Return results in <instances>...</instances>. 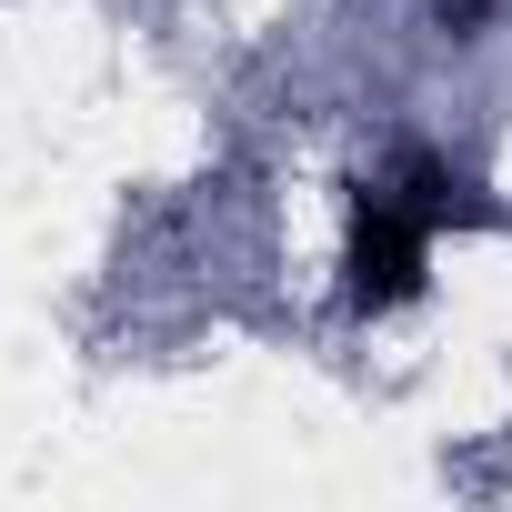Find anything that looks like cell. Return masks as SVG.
Returning a JSON list of instances; mask_svg holds the SVG:
<instances>
[{"label": "cell", "mask_w": 512, "mask_h": 512, "mask_svg": "<svg viewBox=\"0 0 512 512\" xmlns=\"http://www.w3.org/2000/svg\"><path fill=\"white\" fill-rule=\"evenodd\" d=\"M422 262H432V231L392 191H362L352 231H342V292H352V312H402L422 292Z\"/></svg>", "instance_id": "cell-1"}, {"label": "cell", "mask_w": 512, "mask_h": 512, "mask_svg": "<svg viewBox=\"0 0 512 512\" xmlns=\"http://www.w3.org/2000/svg\"><path fill=\"white\" fill-rule=\"evenodd\" d=\"M382 191H392V201H402V211H412L422 231H452V221H492L482 201H462V181H452V161H432V151H402Z\"/></svg>", "instance_id": "cell-2"}, {"label": "cell", "mask_w": 512, "mask_h": 512, "mask_svg": "<svg viewBox=\"0 0 512 512\" xmlns=\"http://www.w3.org/2000/svg\"><path fill=\"white\" fill-rule=\"evenodd\" d=\"M432 11H442V31H482V21H492V0H432Z\"/></svg>", "instance_id": "cell-3"}]
</instances>
